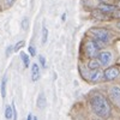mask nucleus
I'll list each match as a JSON object with an SVG mask.
<instances>
[{
	"instance_id": "7",
	"label": "nucleus",
	"mask_w": 120,
	"mask_h": 120,
	"mask_svg": "<svg viewBox=\"0 0 120 120\" xmlns=\"http://www.w3.org/2000/svg\"><path fill=\"white\" fill-rule=\"evenodd\" d=\"M89 79L91 82H98L101 81V78L103 77V72L101 71L100 68H96V70H89V75H88Z\"/></svg>"
},
{
	"instance_id": "3",
	"label": "nucleus",
	"mask_w": 120,
	"mask_h": 120,
	"mask_svg": "<svg viewBox=\"0 0 120 120\" xmlns=\"http://www.w3.org/2000/svg\"><path fill=\"white\" fill-rule=\"evenodd\" d=\"M90 33L94 35V37L97 40L98 42H109V40H111V34H109L108 30L106 29H102V28H94L90 30Z\"/></svg>"
},
{
	"instance_id": "9",
	"label": "nucleus",
	"mask_w": 120,
	"mask_h": 120,
	"mask_svg": "<svg viewBox=\"0 0 120 120\" xmlns=\"http://www.w3.org/2000/svg\"><path fill=\"white\" fill-rule=\"evenodd\" d=\"M40 76H41V72H40L38 65L33 64L31 65V79H33V82H37L40 79Z\"/></svg>"
},
{
	"instance_id": "11",
	"label": "nucleus",
	"mask_w": 120,
	"mask_h": 120,
	"mask_svg": "<svg viewBox=\"0 0 120 120\" xmlns=\"http://www.w3.org/2000/svg\"><path fill=\"white\" fill-rule=\"evenodd\" d=\"M100 63L97 61V59H94V58H91L90 59V61H89V64H88V67H89V70H96V68H100Z\"/></svg>"
},
{
	"instance_id": "21",
	"label": "nucleus",
	"mask_w": 120,
	"mask_h": 120,
	"mask_svg": "<svg viewBox=\"0 0 120 120\" xmlns=\"http://www.w3.org/2000/svg\"><path fill=\"white\" fill-rule=\"evenodd\" d=\"M13 1H15V0H6V4L10 6V5H12V4H13Z\"/></svg>"
},
{
	"instance_id": "22",
	"label": "nucleus",
	"mask_w": 120,
	"mask_h": 120,
	"mask_svg": "<svg viewBox=\"0 0 120 120\" xmlns=\"http://www.w3.org/2000/svg\"><path fill=\"white\" fill-rule=\"evenodd\" d=\"M26 120H33V115H31V114H29L28 118H26Z\"/></svg>"
},
{
	"instance_id": "16",
	"label": "nucleus",
	"mask_w": 120,
	"mask_h": 120,
	"mask_svg": "<svg viewBox=\"0 0 120 120\" xmlns=\"http://www.w3.org/2000/svg\"><path fill=\"white\" fill-rule=\"evenodd\" d=\"M24 45H25V42H24V41H19V42H17V43H16V46H13V51H15V52H18L19 49H21Z\"/></svg>"
},
{
	"instance_id": "8",
	"label": "nucleus",
	"mask_w": 120,
	"mask_h": 120,
	"mask_svg": "<svg viewBox=\"0 0 120 120\" xmlns=\"http://www.w3.org/2000/svg\"><path fill=\"white\" fill-rule=\"evenodd\" d=\"M109 96H111L115 102L120 101V86H112L109 89Z\"/></svg>"
},
{
	"instance_id": "1",
	"label": "nucleus",
	"mask_w": 120,
	"mask_h": 120,
	"mask_svg": "<svg viewBox=\"0 0 120 120\" xmlns=\"http://www.w3.org/2000/svg\"><path fill=\"white\" fill-rule=\"evenodd\" d=\"M90 107H91L93 112L97 115L101 116L103 119H108L112 116V107L111 103L101 94H95L90 98Z\"/></svg>"
},
{
	"instance_id": "18",
	"label": "nucleus",
	"mask_w": 120,
	"mask_h": 120,
	"mask_svg": "<svg viewBox=\"0 0 120 120\" xmlns=\"http://www.w3.org/2000/svg\"><path fill=\"white\" fill-rule=\"evenodd\" d=\"M38 60H40V64H41V66L45 68V67H46V59H45V56H43V55H40V56H38Z\"/></svg>"
},
{
	"instance_id": "15",
	"label": "nucleus",
	"mask_w": 120,
	"mask_h": 120,
	"mask_svg": "<svg viewBox=\"0 0 120 120\" xmlns=\"http://www.w3.org/2000/svg\"><path fill=\"white\" fill-rule=\"evenodd\" d=\"M6 77H4V79H3V83H1V96H3V98H5V96H6Z\"/></svg>"
},
{
	"instance_id": "24",
	"label": "nucleus",
	"mask_w": 120,
	"mask_h": 120,
	"mask_svg": "<svg viewBox=\"0 0 120 120\" xmlns=\"http://www.w3.org/2000/svg\"><path fill=\"white\" fill-rule=\"evenodd\" d=\"M98 1H101V3H107L108 0H98Z\"/></svg>"
},
{
	"instance_id": "5",
	"label": "nucleus",
	"mask_w": 120,
	"mask_h": 120,
	"mask_svg": "<svg viewBox=\"0 0 120 120\" xmlns=\"http://www.w3.org/2000/svg\"><path fill=\"white\" fill-rule=\"evenodd\" d=\"M120 75V70L119 67L116 66H111L106 68V71L103 72V77L106 81H114V79H116Z\"/></svg>"
},
{
	"instance_id": "10",
	"label": "nucleus",
	"mask_w": 120,
	"mask_h": 120,
	"mask_svg": "<svg viewBox=\"0 0 120 120\" xmlns=\"http://www.w3.org/2000/svg\"><path fill=\"white\" fill-rule=\"evenodd\" d=\"M46 103H47V101H46V96H45L43 93H41V94L38 95V97H37L36 105H37V107H38L40 109H43V108L46 107Z\"/></svg>"
},
{
	"instance_id": "25",
	"label": "nucleus",
	"mask_w": 120,
	"mask_h": 120,
	"mask_svg": "<svg viewBox=\"0 0 120 120\" xmlns=\"http://www.w3.org/2000/svg\"><path fill=\"white\" fill-rule=\"evenodd\" d=\"M116 26H118V28H119V29H120V22H119V23H118V24H116Z\"/></svg>"
},
{
	"instance_id": "4",
	"label": "nucleus",
	"mask_w": 120,
	"mask_h": 120,
	"mask_svg": "<svg viewBox=\"0 0 120 120\" xmlns=\"http://www.w3.org/2000/svg\"><path fill=\"white\" fill-rule=\"evenodd\" d=\"M97 61L100 63V65L102 66H108L109 64L112 63V59H113V55L111 52L108 51H103V52H100L97 53Z\"/></svg>"
},
{
	"instance_id": "2",
	"label": "nucleus",
	"mask_w": 120,
	"mask_h": 120,
	"mask_svg": "<svg viewBox=\"0 0 120 120\" xmlns=\"http://www.w3.org/2000/svg\"><path fill=\"white\" fill-rule=\"evenodd\" d=\"M100 48H101V46H100L98 41H95V40H88V41L85 42V54L89 56V58H95L97 55V53L100 52Z\"/></svg>"
},
{
	"instance_id": "13",
	"label": "nucleus",
	"mask_w": 120,
	"mask_h": 120,
	"mask_svg": "<svg viewBox=\"0 0 120 120\" xmlns=\"http://www.w3.org/2000/svg\"><path fill=\"white\" fill-rule=\"evenodd\" d=\"M21 58H22V61H23L24 66L29 67V65H30V58H29V55L25 54L24 52H21Z\"/></svg>"
},
{
	"instance_id": "14",
	"label": "nucleus",
	"mask_w": 120,
	"mask_h": 120,
	"mask_svg": "<svg viewBox=\"0 0 120 120\" xmlns=\"http://www.w3.org/2000/svg\"><path fill=\"white\" fill-rule=\"evenodd\" d=\"M47 40H48V29L46 26L42 28V43L45 45L47 42Z\"/></svg>"
},
{
	"instance_id": "20",
	"label": "nucleus",
	"mask_w": 120,
	"mask_h": 120,
	"mask_svg": "<svg viewBox=\"0 0 120 120\" xmlns=\"http://www.w3.org/2000/svg\"><path fill=\"white\" fill-rule=\"evenodd\" d=\"M12 51H13V46H8L7 49H6V55H10Z\"/></svg>"
},
{
	"instance_id": "23",
	"label": "nucleus",
	"mask_w": 120,
	"mask_h": 120,
	"mask_svg": "<svg viewBox=\"0 0 120 120\" xmlns=\"http://www.w3.org/2000/svg\"><path fill=\"white\" fill-rule=\"evenodd\" d=\"M115 6H116V7H118V8H120V0H119V1H118V4H116V5H115Z\"/></svg>"
},
{
	"instance_id": "26",
	"label": "nucleus",
	"mask_w": 120,
	"mask_h": 120,
	"mask_svg": "<svg viewBox=\"0 0 120 120\" xmlns=\"http://www.w3.org/2000/svg\"><path fill=\"white\" fill-rule=\"evenodd\" d=\"M33 120H37V118L36 116H33Z\"/></svg>"
},
{
	"instance_id": "6",
	"label": "nucleus",
	"mask_w": 120,
	"mask_h": 120,
	"mask_svg": "<svg viewBox=\"0 0 120 120\" xmlns=\"http://www.w3.org/2000/svg\"><path fill=\"white\" fill-rule=\"evenodd\" d=\"M98 11H101L105 15H109V13H113L115 11H118V7L115 5H111V4H107V3H101L98 6Z\"/></svg>"
},
{
	"instance_id": "12",
	"label": "nucleus",
	"mask_w": 120,
	"mask_h": 120,
	"mask_svg": "<svg viewBox=\"0 0 120 120\" xmlns=\"http://www.w3.org/2000/svg\"><path fill=\"white\" fill-rule=\"evenodd\" d=\"M5 118L7 120H11L13 118V109H12V106H6L5 108Z\"/></svg>"
},
{
	"instance_id": "17",
	"label": "nucleus",
	"mask_w": 120,
	"mask_h": 120,
	"mask_svg": "<svg viewBox=\"0 0 120 120\" xmlns=\"http://www.w3.org/2000/svg\"><path fill=\"white\" fill-rule=\"evenodd\" d=\"M28 28H29V19L25 17V18H23V21H22V29L23 30H28Z\"/></svg>"
},
{
	"instance_id": "19",
	"label": "nucleus",
	"mask_w": 120,
	"mask_h": 120,
	"mask_svg": "<svg viewBox=\"0 0 120 120\" xmlns=\"http://www.w3.org/2000/svg\"><path fill=\"white\" fill-rule=\"evenodd\" d=\"M29 53H30V55H31V56H35L36 55V49H35L34 46H29Z\"/></svg>"
}]
</instances>
